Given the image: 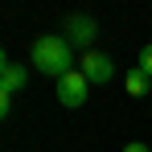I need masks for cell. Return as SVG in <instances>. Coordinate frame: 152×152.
I'll use <instances>...</instances> for the list:
<instances>
[{"label":"cell","instance_id":"cell-4","mask_svg":"<svg viewBox=\"0 0 152 152\" xmlns=\"http://www.w3.org/2000/svg\"><path fill=\"white\" fill-rule=\"evenodd\" d=\"M111 74H115V62H111L107 53L86 50V58H82V78H86V82H111Z\"/></svg>","mask_w":152,"mask_h":152},{"label":"cell","instance_id":"cell-7","mask_svg":"<svg viewBox=\"0 0 152 152\" xmlns=\"http://www.w3.org/2000/svg\"><path fill=\"white\" fill-rule=\"evenodd\" d=\"M136 66H140V70H144V74L152 78V41L144 45V50H140V58H136Z\"/></svg>","mask_w":152,"mask_h":152},{"label":"cell","instance_id":"cell-3","mask_svg":"<svg viewBox=\"0 0 152 152\" xmlns=\"http://www.w3.org/2000/svg\"><path fill=\"white\" fill-rule=\"evenodd\" d=\"M95 33H99V25L91 21V17H82V12H74V17H66V41H70V50H86L91 41H95Z\"/></svg>","mask_w":152,"mask_h":152},{"label":"cell","instance_id":"cell-1","mask_svg":"<svg viewBox=\"0 0 152 152\" xmlns=\"http://www.w3.org/2000/svg\"><path fill=\"white\" fill-rule=\"evenodd\" d=\"M33 66H37L41 74L66 78L74 70V50H70V41L58 37V33H41V37L33 41Z\"/></svg>","mask_w":152,"mask_h":152},{"label":"cell","instance_id":"cell-6","mask_svg":"<svg viewBox=\"0 0 152 152\" xmlns=\"http://www.w3.org/2000/svg\"><path fill=\"white\" fill-rule=\"evenodd\" d=\"M124 86H127V95H136V99H144V95L152 91V78L144 74L140 66H132V70H127V78H124Z\"/></svg>","mask_w":152,"mask_h":152},{"label":"cell","instance_id":"cell-8","mask_svg":"<svg viewBox=\"0 0 152 152\" xmlns=\"http://www.w3.org/2000/svg\"><path fill=\"white\" fill-rule=\"evenodd\" d=\"M8 107H12V95H4V91H0V119L8 115Z\"/></svg>","mask_w":152,"mask_h":152},{"label":"cell","instance_id":"cell-5","mask_svg":"<svg viewBox=\"0 0 152 152\" xmlns=\"http://www.w3.org/2000/svg\"><path fill=\"white\" fill-rule=\"evenodd\" d=\"M25 82H29V74H25V66H4L0 70V91L4 95H17V91H25Z\"/></svg>","mask_w":152,"mask_h":152},{"label":"cell","instance_id":"cell-2","mask_svg":"<svg viewBox=\"0 0 152 152\" xmlns=\"http://www.w3.org/2000/svg\"><path fill=\"white\" fill-rule=\"evenodd\" d=\"M86 91H91V82L82 78V70H70L66 78H58V103L62 107H82Z\"/></svg>","mask_w":152,"mask_h":152},{"label":"cell","instance_id":"cell-9","mask_svg":"<svg viewBox=\"0 0 152 152\" xmlns=\"http://www.w3.org/2000/svg\"><path fill=\"white\" fill-rule=\"evenodd\" d=\"M124 152H152L148 144H140V140H132V144H124Z\"/></svg>","mask_w":152,"mask_h":152},{"label":"cell","instance_id":"cell-10","mask_svg":"<svg viewBox=\"0 0 152 152\" xmlns=\"http://www.w3.org/2000/svg\"><path fill=\"white\" fill-rule=\"evenodd\" d=\"M4 66H8V58H4V50H0V70H4Z\"/></svg>","mask_w":152,"mask_h":152}]
</instances>
